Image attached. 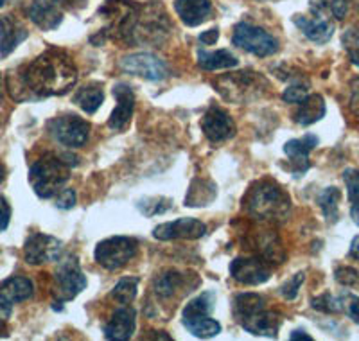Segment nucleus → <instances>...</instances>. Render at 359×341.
Returning a JSON list of instances; mask_svg holds the SVG:
<instances>
[{"label": "nucleus", "mask_w": 359, "mask_h": 341, "mask_svg": "<svg viewBox=\"0 0 359 341\" xmlns=\"http://www.w3.org/2000/svg\"><path fill=\"white\" fill-rule=\"evenodd\" d=\"M78 81V69L67 53L60 49L45 51L20 74V83L33 98H50L67 94Z\"/></svg>", "instance_id": "f257e3e1"}, {"label": "nucleus", "mask_w": 359, "mask_h": 341, "mask_svg": "<svg viewBox=\"0 0 359 341\" xmlns=\"http://www.w3.org/2000/svg\"><path fill=\"white\" fill-rule=\"evenodd\" d=\"M237 321L243 325V329L255 336L277 337L280 329L282 316L275 311L266 309V302L261 295L255 293H243L233 300Z\"/></svg>", "instance_id": "f03ea898"}, {"label": "nucleus", "mask_w": 359, "mask_h": 341, "mask_svg": "<svg viewBox=\"0 0 359 341\" xmlns=\"http://www.w3.org/2000/svg\"><path fill=\"white\" fill-rule=\"evenodd\" d=\"M245 207L261 221H284L291 210L290 196L271 180H261L252 185L245 199Z\"/></svg>", "instance_id": "7ed1b4c3"}, {"label": "nucleus", "mask_w": 359, "mask_h": 341, "mask_svg": "<svg viewBox=\"0 0 359 341\" xmlns=\"http://www.w3.org/2000/svg\"><path fill=\"white\" fill-rule=\"evenodd\" d=\"M70 178V163H67L65 156L45 154L33 163L29 170V182L33 185L34 192L40 198H53L65 187L67 180Z\"/></svg>", "instance_id": "20e7f679"}, {"label": "nucleus", "mask_w": 359, "mask_h": 341, "mask_svg": "<svg viewBox=\"0 0 359 341\" xmlns=\"http://www.w3.org/2000/svg\"><path fill=\"white\" fill-rule=\"evenodd\" d=\"M216 90L232 102H248L268 88V81L257 72H236L219 77L216 83Z\"/></svg>", "instance_id": "39448f33"}, {"label": "nucleus", "mask_w": 359, "mask_h": 341, "mask_svg": "<svg viewBox=\"0 0 359 341\" xmlns=\"http://www.w3.org/2000/svg\"><path fill=\"white\" fill-rule=\"evenodd\" d=\"M214 293H203L198 298L189 302L182 311V321L187 327L189 333L196 337H212L217 333H221V325L214 318H210V313L214 309Z\"/></svg>", "instance_id": "423d86ee"}, {"label": "nucleus", "mask_w": 359, "mask_h": 341, "mask_svg": "<svg viewBox=\"0 0 359 341\" xmlns=\"http://www.w3.org/2000/svg\"><path fill=\"white\" fill-rule=\"evenodd\" d=\"M139 252V243L131 237H110L104 239L95 246L94 259L99 266H102L108 272L123 268L137 255Z\"/></svg>", "instance_id": "0eeeda50"}, {"label": "nucleus", "mask_w": 359, "mask_h": 341, "mask_svg": "<svg viewBox=\"0 0 359 341\" xmlns=\"http://www.w3.org/2000/svg\"><path fill=\"white\" fill-rule=\"evenodd\" d=\"M232 41L236 47L255 54L259 58H268L278 51V41L273 34H269L262 27L250 24H239L233 29Z\"/></svg>", "instance_id": "6e6552de"}, {"label": "nucleus", "mask_w": 359, "mask_h": 341, "mask_svg": "<svg viewBox=\"0 0 359 341\" xmlns=\"http://www.w3.org/2000/svg\"><path fill=\"white\" fill-rule=\"evenodd\" d=\"M49 131L57 142L65 147H81L85 146L90 135L88 122L74 114L60 115V117L49 121Z\"/></svg>", "instance_id": "1a4fd4ad"}, {"label": "nucleus", "mask_w": 359, "mask_h": 341, "mask_svg": "<svg viewBox=\"0 0 359 341\" xmlns=\"http://www.w3.org/2000/svg\"><path fill=\"white\" fill-rule=\"evenodd\" d=\"M293 22L314 44H327L334 34V25L325 17V2L311 6L309 17L307 15H294Z\"/></svg>", "instance_id": "9d476101"}, {"label": "nucleus", "mask_w": 359, "mask_h": 341, "mask_svg": "<svg viewBox=\"0 0 359 341\" xmlns=\"http://www.w3.org/2000/svg\"><path fill=\"white\" fill-rule=\"evenodd\" d=\"M121 69L131 76H139L149 81H162L169 76V67L160 58L149 53H137L121 60Z\"/></svg>", "instance_id": "9b49d317"}, {"label": "nucleus", "mask_w": 359, "mask_h": 341, "mask_svg": "<svg viewBox=\"0 0 359 341\" xmlns=\"http://www.w3.org/2000/svg\"><path fill=\"white\" fill-rule=\"evenodd\" d=\"M63 244L56 237L47 236V234H33L29 236L24 244V259L27 265H43L49 260H57L62 257Z\"/></svg>", "instance_id": "f8f14e48"}, {"label": "nucleus", "mask_w": 359, "mask_h": 341, "mask_svg": "<svg viewBox=\"0 0 359 341\" xmlns=\"http://www.w3.org/2000/svg\"><path fill=\"white\" fill-rule=\"evenodd\" d=\"M56 282L60 288V300L56 304L72 300L86 288V276L79 268L76 257L62 260L60 268L56 269Z\"/></svg>", "instance_id": "ddd939ff"}, {"label": "nucleus", "mask_w": 359, "mask_h": 341, "mask_svg": "<svg viewBox=\"0 0 359 341\" xmlns=\"http://www.w3.org/2000/svg\"><path fill=\"white\" fill-rule=\"evenodd\" d=\"M207 227L194 218H182V220L162 223L155 227L153 237L158 241H175V239H200L205 236Z\"/></svg>", "instance_id": "4468645a"}, {"label": "nucleus", "mask_w": 359, "mask_h": 341, "mask_svg": "<svg viewBox=\"0 0 359 341\" xmlns=\"http://www.w3.org/2000/svg\"><path fill=\"white\" fill-rule=\"evenodd\" d=\"M201 130L210 142H223L236 135V124L226 112L212 106L201 119Z\"/></svg>", "instance_id": "2eb2a0df"}, {"label": "nucleus", "mask_w": 359, "mask_h": 341, "mask_svg": "<svg viewBox=\"0 0 359 341\" xmlns=\"http://www.w3.org/2000/svg\"><path fill=\"white\" fill-rule=\"evenodd\" d=\"M230 273L237 282L246 286H259L269 281V276H271V272L264 260L253 259V257H241V259L232 260Z\"/></svg>", "instance_id": "dca6fc26"}, {"label": "nucleus", "mask_w": 359, "mask_h": 341, "mask_svg": "<svg viewBox=\"0 0 359 341\" xmlns=\"http://www.w3.org/2000/svg\"><path fill=\"white\" fill-rule=\"evenodd\" d=\"M114 95L117 99L114 114L108 119V128L114 131H124L133 117L135 110V94L130 85L126 83H117L114 86Z\"/></svg>", "instance_id": "f3484780"}, {"label": "nucleus", "mask_w": 359, "mask_h": 341, "mask_svg": "<svg viewBox=\"0 0 359 341\" xmlns=\"http://www.w3.org/2000/svg\"><path fill=\"white\" fill-rule=\"evenodd\" d=\"M29 18L41 31H53L63 20L62 2L60 0H34L29 8Z\"/></svg>", "instance_id": "a211bd4d"}, {"label": "nucleus", "mask_w": 359, "mask_h": 341, "mask_svg": "<svg viewBox=\"0 0 359 341\" xmlns=\"http://www.w3.org/2000/svg\"><path fill=\"white\" fill-rule=\"evenodd\" d=\"M316 146H318V137L311 133L302 138L287 140L286 146H284V153L287 154V159L293 163L294 176H302L309 169V153Z\"/></svg>", "instance_id": "6ab92c4d"}, {"label": "nucleus", "mask_w": 359, "mask_h": 341, "mask_svg": "<svg viewBox=\"0 0 359 341\" xmlns=\"http://www.w3.org/2000/svg\"><path fill=\"white\" fill-rule=\"evenodd\" d=\"M135 327H137V311L124 305L111 314L110 321L104 327V337L111 341L130 340L135 333Z\"/></svg>", "instance_id": "aec40b11"}, {"label": "nucleus", "mask_w": 359, "mask_h": 341, "mask_svg": "<svg viewBox=\"0 0 359 341\" xmlns=\"http://www.w3.org/2000/svg\"><path fill=\"white\" fill-rule=\"evenodd\" d=\"M175 9L184 24H187L189 27H196L210 17L212 2L210 0H175Z\"/></svg>", "instance_id": "412c9836"}, {"label": "nucleus", "mask_w": 359, "mask_h": 341, "mask_svg": "<svg viewBox=\"0 0 359 341\" xmlns=\"http://www.w3.org/2000/svg\"><path fill=\"white\" fill-rule=\"evenodd\" d=\"M27 38L24 25L13 17H0V56L6 58Z\"/></svg>", "instance_id": "4be33fe9"}, {"label": "nucleus", "mask_w": 359, "mask_h": 341, "mask_svg": "<svg viewBox=\"0 0 359 341\" xmlns=\"http://www.w3.org/2000/svg\"><path fill=\"white\" fill-rule=\"evenodd\" d=\"M33 282L27 276H11L0 284V298L8 304H17L33 297Z\"/></svg>", "instance_id": "5701e85b"}, {"label": "nucleus", "mask_w": 359, "mask_h": 341, "mask_svg": "<svg viewBox=\"0 0 359 341\" xmlns=\"http://www.w3.org/2000/svg\"><path fill=\"white\" fill-rule=\"evenodd\" d=\"M325 101H323L322 95L314 94L307 95L304 101L298 102V110L294 114V121L302 126H311L314 122L322 121L325 117Z\"/></svg>", "instance_id": "b1692460"}, {"label": "nucleus", "mask_w": 359, "mask_h": 341, "mask_svg": "<svg viewBox=\"0 0 359 341\" xmlns=\"http://www.w3.org/2000/svg\"><path fill=\"white\" fill-rule=\"evenodd\" d=\"M216 185L210 180L196 178L191 183V189L185 198L187 207H205V205L212 203L216 199Z\"/></svg>", "instance_id": "393cba45"}, {"label": "nucleus", "mask_w": 359, "mask_h": 341, "mask_svg": "<svg viewBox=\"0 0 359 341\" xmlns=\"http://www.w3.org/2000/svg\"><path fill=\"white\" fill-rule=\"evenodd\" d=\"M198 65L205 70H221V69H232V67L239 65V60L233 56L230 51H214V53H207V51H198Z\"/></svg>", "instance_id": "a878e982"}, {"label": "nucleus", "mask_w": 359, "mask_h": 341, "mask_svg": "<svg viewBox=\"0 0 359 341\" xmlns=\"http://www.w3.org/2000/svg\"><path fill=\"white\" fill-rule=\"evenodd\" d=\"M102 101H104V90L101 88V85L81 86L74 94V102L81 106V110H85L86 114H95Z\"/></svg>", "instance_id": "bb28decb"}, {"label": "nucleus", "mask_w": 359, "mask_h": 341, "mask_svg": "<svg viewBox=\"0 0 359 341\" xmlns=\"http://www.w3.org/2000/svg\"><path fill=\"white\" fill-rule=\"evenodd\" d=\"M185 286V276L178 272H168L155 281V293L160 298H172Z\"/></svg>", "instance_id": "cd10ccee"}, {"label": "nucleus", "mask_w": 359, "mask_h": 341, "mask_svg": "<svg viewBox=\"0 0 359 341\" xmlns=\"http://www.w3.org/2000/svg\"><path fill=\"white\" fill-rule=\"evenodd\" d=\"M339 199H341V192H339V189L336 187H327L325 191L320 192L318 205L329 223H336V221H338Z\"/></svg>", "instance_id": "c85d7f7f"}, {"label": "nucleus", "mask_w": 359, "mask_h": 341, "mask_svg": "<svg viewBox=\"0 0 359 341\" xmlns=\"http://www.w3.org/2000/svg\"><path fill=\"white\" fill-rule=\"evenodd\" d=\"M343 180H345L348 199H351L352 221L359 227V170L354 167H348V169L343 170Z\"/></svg>", "instance_id": "c756f323"}, {"label": "nucleus", "mask_w": 359, "mask_h": 341, "mask_svg": "<svg viewBox=\"0 0 359 341\" xmlns=\"http://www.w3.org/2000/svg\"><path fill=\"white\" fill-rule=\"evenodd\" d=\"M137 288H139V276H124L111 289L110 297L117 300L118 304H130L137 297Z\"/></svg>", "instance_id": "7c9ffc66"}, {"label": "nucleus", "mask_w": 359, "mask_h": 341, "mask_svg": "<svg viewBox=\"0 0 359 341\" xmlns=\"http://www.w3.org/2000/svg\"><path fill=\"white\" fill-rule=\"evenodd\" d=\"M172 201L169 198H162V196H149V198H142L137 203L139 210L142 212L144 215L147 218H151V215L156 214H163V212H168L169 208L172 207Z\"/></svg>", "instance_id": "2f4dec72"}, {"label": "nucleus", "mask_w": 359, "mask_h": 341, "mask_svg": "<svg viewBox=\"0 0 359 341\" xmlns=\"http://www.w3.org/2000/svg\"><path fill=\"white\" fill-rule=\"evenodd\" d=\"M343 47L354 65L359 67V29H348L341 36Z\"/></svg>", "instance_id": "473e14b6"}, {"label": "nucleus", "mask_w": 359, "mask_h": 341, "mask_svg": "<svg viewBox=\"0 0 359 341\" xmlns=\"http://www.w3.org/2000/svg\"><path fill=\"white\" fill-rule=\"evenodd\" d=\"M311 305H313L316 311H322V313H327V314L341 313V300L332 297V295H329V293L313 298V300H311Z\"/></svg>", "instance_id": "72a5a7b5"}, {"label": "nucleus", "mask_w": 359, "mask_h": 341, "mask_svg": "<svg viewBox=\"0 0 359 341\" xmlns=\"http://www.w3.org/2000/svg\"><path fill=\"white\" fill-rule=\"evenodd\" d=\"M339 300H341V311H345V314L354 323L359 325V297L351 295V293H345V295L339 297Z\"/></svg>", "instance_id": "f704fd0d"}, {"label": "nucleus", "mask_w": 359, "mask_h": 341, "mask_svg": "<svg viewBox=\"0 0 359 341\" xmlns=\"http://www.w3.org/2000/svg\"><path fill=\"white\" fill-rule=\"evenodd\" d=\"M304 281H306V275H304L302 272L294 273V275L291 276L290 281L284 282V284L280 286V295H282V297L287 298V300H293V298L298 295V289H300V286H302Z\"/></svg>", "instance_id": "c9c22d12"}, {"label": "nucleus", "mask_w": 359, "mask_h": 341, "mask_svg": "<svg viewBox=\"0 0 359 341\" xmlns=\"http://www.w3.org/2000/svg\"><path fill=\"white\" fill-rule=\"evenodd\" d=\"M336 281L339 282L345 288H354V286L359 284V272L354 268H348V266H343V268H338L334 273Z\"/></svg>", "instance_id": "e433bc0d"}, {"label": "nucleus", "mask_w": 359, "mask_h": 341, "mask_svg": "<svg viewBox=\"0 0 359 341\" xmlns=\"http://www.w3.org/2000/svg\"><path fill=\"white\" fill-rule=\"evenodd\" d=\"M307 85H291L290 88H286V92L282 94V99L291 105H298L300 101L307 98Z\"/></svg>", "instance_id": "4c0bfd02"}, {"label": "nucleus", "mask_w": 359, "mask_h": 341, "mask_svg": "<svg viewBox=\"0 0 359 341\" xmlns=\"http://www.w3.org/2000/svg\"><path fill=\"white\" fill-rule=\"evenodd\" d=\"M76 205V191L74 189H62L56 194V207L62 210H69Z\"/></svg>", "instance_id": "58836bf2"}, {"label": "nucleus", "mask_w": 359, "mask_h": 341, "mask_svg": "<svg viewBox=\"0 0 359 341\" xmlns=\"http://www.w3.org/2000/svg\"><path fill=\"white\" fill-rule=\"evenodd\" d=\"M329 9H331V13L338 20H343L348 13V0H331Z\"/></svg>", "instance_id": "ea45409f"}, {"label": "nucleus", "mask_w": 359, "mask_h": 341, "mask_svg": "<svg viewBox=\"0 0 359 341\" xmlns=\"http://www.w3.org/2000/svg\"><path fill=\"white\" fill-rule=\"evenodd\" d=\"M9 220H11V207H9L4 196H0V232L8 228Z\"/></svg>", "instance_id": "a19ab883"}, {"label": "nucleus", "mask_w": 359, "mask_h": 341, "mask_svg": "<svg viewBox=\"0 0 359 341\" xmlns=\"http://www.w3.org/2000/svg\"><path fill=\"white\" fill-rule=\"evenodd\" d=\"M217 38H219V29H210V31H205V33H201L198 40L205 45H214L217 41Z\"/></svg>", "instance_id": "79ce46f5"}, {"label": "nucleus", "mask_w": 359, "mask_h": 341, "mask_svg": "<svg viewBox=\"0 0 359 341\" xmlns=\"http://www.w3.org/2000/svg\"><path fill=\"white\" fill-rule=\"evenodd\" d=\"M351 257H354L355 260H359V236H355L354 239H352V244H351Z\"/></svg>", "instance_id": "37998d69"}, {"label": "nucleus", "mask_w": 359, "mask_h": 341, "mask_svg": "<svg viewBox=\"0 0 359 341\" xmlns=\"http://www.w3.org/2000/svg\"><path fill=\"white\" fill-rule=\"evenodd\" d=\"M291 340H306V341H313V337L309 334H306L304 330H294L291 333Z\"/></svg>", "instance_id": "c03bdc74"}, {"label": "nucleus", "mask_w": 359, "mask_h": 341, "mask_svg": "<svg viewBox=\"0 0 359 341\" xmlns=\"http://www.w3.org/2000/svg\"><path fill=\"white\" fill-rule=\"evenodd\" d=\"M85 2L86 0H65V4H69V6H85Z\"/></svg>", "instance_id": "a18cd8bd"}, {"label": "nucleus", "mask_w": 359, "mask_h": 341, "mask_svg": "<svg viewBox=\"0 0 359 341\" xmlns=\"http://www.w3.org/2000/svg\"><path fill=\"white\" fill-rule=\"evenodd\" d=\"M6 180V167H4V163H0V183L4 182Z\"/></svg>", "instance_id": "49530a36"}, {"label": "nucleus", "mask_w": 359, "mask_h": 341, "mask_svg": "<svg viewBox=\"0 0 359 341\" xmlns=\"http://www.w3.org/2000/svg\"><path fill=\"white\" fill-rule=\"evenodd\" d=\"M0 336H6V325L2 318H0Z\"/></svg>", "instance_id": "de8ad7c7"}, {"label": "nucleus", "mask_w": 359, "mask_h": 341, "mask_svg": "<svg viewBox=\"0 0 359 341\" xmlns=\"http://www.w3.org/2000/svg\"><path fill=\"white\" fill-rule=\"evenodd\" d=\"M0 99H2V77H0Z\"/></svg>", "instance_id": "09e8293b"}, {"label": "nucleus", "mask_w": 359, "mask_h": 341, "mask_svg": "<svg viewBox=\"0 0 359 341\" xmlns=\"http://www.w3.org/2000/svg\"><path fill=\"white\" fill-rule=\"evenodd\" d=\"M4 4H6V0H0V8H2Z\"/></svg>", "instance_id": "8fccbe9b"}, {"label": "nucleus", "mask_w": 359, "mask_h": 341, "mask_svg": "<svg viewBox=\"0 0 359 341\" xmlns=\"http://www.w3.org/2000/svg\"><path fill=\"white\" fill-rule=\"evenodd\" d=\"M261 2H264V0H261Z\"/></svg>", "instance_id": "3c124183"}]
</instances>
